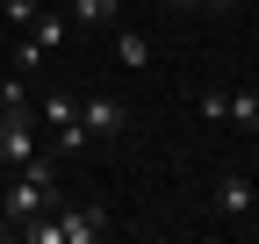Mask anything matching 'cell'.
I'll return each instance as SVG.
<instances>
[{"instance_id": "9", "label": "cell", "mask_w": 259, "mask_h": 244, "mask_svg": "<svg viewBox=\"0 0 259 244\" xmlns=\"http://www.w3.org/2000/svg\"><path fill=\"white\" fill-rule=\"evenodd\" d=\"M223 122H231V130H252V122H259V86H245V94H223Z\"/></svg>"}, {"instance_id": "8", "label": "cell", "mask_w": 259, "mask_h": 244, "mask_svg": "<svg viewBox=\"0 0 259 244\" xmlns=\"http://www.w3.org/2000/svg\"><path fill=\"white\" fill-rule=\"evenodd\" d=\"M108 50H115V65H130V72L151 65V43L137 36V29H122V22H115V43H108Z\"/></svg>"}, {"instance_id": "18", "label": "cell", "mask_w": 259, "mask_h": 244, "mask_svg": "<svg viewBox=\"0 0 259 244\" xmlns=\"http://www.w3.org/2000/svg\"><path fill=\"white\" fill-rule=\"evenodd\" d=\"M0 122H8V108H0Z\"/></svg>"}, {"instance_id": "15", "label": "cell", "mask_w": 259, "mask_h": 244, "mask_svg": "<svg viewBox=\"0 0 259 244\" xmlns=\"http://www.w3.org/2000/svg\"><path fill=\"white\" fill-rule=\"evenodd\" d=\"M166 8H202V0H166Z\"/></svg>"}, {"instance_id": "14", "label": "cell", "mask_w": 259, "mask_h": 244, "mask_svg": "<svg viewBox=\"0 0 259 244\" xmlns=\"http://www.w3.org/2000/svg\"><path fill=\"white\" fill-rule=\"evenodd\" d=\"M0 237H15V223H8V208H0Z\"/></svg>"}, {"instance_id": "16", "label": "cell", "mask_w": 259, "mask_h": 244, "mask_svg": "<svg viewBox=\"0 0 259 244\" xmlns=\"http://www.w3.org/2000/svg\"><path fill=\"white\" fill-rule=\"evenodd\" d=\"M8 172H15V165H8V158H0V187H8Z\"/></svg>"}, {"instance_id": "5", "label": "cell", "mask_w": 259, "mask_h": 244, "mask_svg": "<svg viewBox=\"0 0 259 244\" xmlns=\"http://www.w3.org/2000/svg\"><path fill=\"white\" fill-rule=\"evenodd\" d=\"M79 122H87V137H122V130H130V101L87 94V101H79Z\"/></svg>"}, {"instance_id": "19", "label": "cell", "mask_w": 259, "mask_h": 244, "mask_svg": "<svg viewBox=\"0 0 259 244\" xmlns=\"http://www.w3.org/2000/svg\"><path fill=\"white\" fill-rule=\"evenodd\" d=\"M252 50H259V43H252Z\"/></svg>"}, {"instance_id": "17", "label": "cell", "mask_w": 259, "mask_h": 244, "mask_svg": "<svg viewBox=\"0 0 259 244\" xmlns=\"http://www.w3.org/2000/svg\"><path fill=\"white\" fill-rule=\"evenodd\" d=\"M252 151H259V122H252Z\"/></svg>"}, {"instance_id": "6", "label": "cell", "mask_w": 259, "mask_h": 244, "mask_svg": "<svg viewBox=\"0 0 259 244\" xmlns=\"http://www.w3.org/2000/svg\"><path fill=\"white\" fill-rule=\"evenodd\" d=\"M65 22L72 29H115L122 22V0H65Z\"/></svg>"}, {"instance_id": "2", "label": "cell", "mask_w": 259, "mask_h": 244, "mask_svg": "<svg viewBox=\"0 0 259 244\" xmlns=\"http://www.w3.org/2000/svg\"><path fill=\"white\" fill-rule=\"evenodd\" d=\"M0 158H8V165H36V158H44L36 108H8V122H0Z\"/></svg>"}, {"instance_id": "7", "label": "cell", "mask_w": 259, "mask_h": 244, "mask_svg": "<svg viewBox=\"0 0 259 244\" xmlns=\"http://www.w3.org/2000/svg\"><path fill=\"white\" fill-rule=\"evenodd\" d=\"M22 36H29V43H36V50L51 57V50H58L65 36H72V22H65V15H44V8H36V22H29V29H22Z\"/></svg>"}, {"instance_id": "12", "label": "cell", "mask_w": 259, "mask_h": 244, "mask_svg": "<svg viewBox=\"0 0 259 244\" xmlns=\"http://www.w3.org/2000/svg\"><path fill=\"white\" fill-rule=\"evenodd\" d=\"M8 22H15V29H29V22H36V0H8Z\"/></svg>"}, {"instance_id": "4", "label": "cell", "mask_w": 259, "mask_h": 244, "mask_svg": "<svg viewBox=\"0 0 259 244\" xmlns=\"http://www.w3.org/2000/svg\"><path fill=\"white\" fill-rule=\"evenodd\" d=\"M51 223H58V244H94V237H108V208H51Z\"/></svg>"}, {"instance_id": "13", "label": "cell", "mask_w": 259, "mask_h": 244, "mask_svg": "<svg viewBox=\"0 0 259 244\" xmlns=\"http://www.w3.org/2000/svg\"><path fill=\"white\" fill-rule=\"evenodd\" d=\"M202 8H209V15H231V8H238V0H202Z\"/></svg>"}, {"instance_id": "3", "label": "cell", "mask_w": 259, "mask_h": 244, "mask_svg": "<svg viewBox=\"0 0 259 244\" xmlns=\"http://www.w3.org/2000/svg\"><path fill=\"white\" fill-rule=\"evenodd\" d=\"M216 216L223 223H252L259 216V187L245 172H216Z\"/></svg>"}, {"instance_id": "11", "label": "cell", "mask_w": 259, "mask_h": 244, "mask_svg": "<svg viewBox=\"0 0 259 244\" xmlns=\"http://www.w3.org/2000/svg\"><path fill=\"white\" fill-rule=\"evenodd\" d=\"M36 65H44V50L22 36V43H15V72H29V79H36Z\"/></svg>"}, {"instance_id": "10", "label": "cell", "mask_w": 259, "mask_h": 244, "mask_svg": "<svg viewBox=\"0 0 259 244\" xmlns=\"http://www.w3.org/2000/svg\"><path fill=\"white\" fill-rule=\"evenodd\" d=\"M0 108H36V94H29V72H0Z\"/></svg>"}, {"instance_id": "1", "label": "cell", "mask_w": 259, "mask_h": 244, "mask_svg": "<svg viewBox=\"0 0 259 244\" xmlns=\"http://www.w3.org/2000/svg\"><path fill=\"white\" fill-rule=\"evenodd\" d=\"M36 115H44V130L58 137L65 158H79V151L94 144V137H87V122H79V94H65V86H51V94L36 101Z\"/></svg>"}]
</instances>
